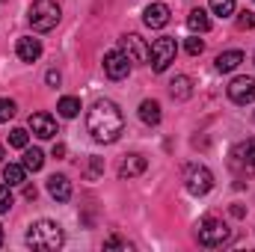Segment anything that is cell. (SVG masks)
Instances as JSON below:
<instances>
[{"label":"cell","instance_id":"6da1fadb","mask_svg":"<svg viewBox=\"0 0 255 252\" xmlns=\"http://www.w3.org/2000/svg\"><path fill=\"white\" fill-rule=\"evenodd\" d=\"M86 127H89V133H92L95 142L107 145V142H116L119 133L125 130V116H122V110L113 101L101 98V101L92 104V110L86 116Z\"/></svg>","mask_w":255,"mask_h":252},{"label":"cell","instance_id":"7a4b0ae2","mask_svg":"<svg viewBox=\"0 0 255 252\" xmlns=\"http://www.w3.org/2000/svg\"><path fill=\"white\" fill-rule=\"evenodd\" d=\"M27 247H33V250H42V252H54L63 247L65 235L63 229L54 223V220H36L30 229H27Z\"/></svg>","mask_w":255,"mask_h":252},{"label":"cell","instance_id":"3957f363","mask_svg":"<svg viewBox=\"0 0 255 252\" xmlns=\"http://www.w3.org/2000/svg\"><path fill=\"white\" fill-rule=\"evenodd\" d=\"M60 3L57 0H33V6H30V12H27V18H30V27L33 30H39V33H48V30H54L57 24H60Z\"/></svg>","mask_w":255,"mask_h":252},{"label":"cell","instance_id":"277c9868","mask_svg":"<svg viewBox=\"0 0 255 252\" xmlns=\"http://www.w3.org/2000/svg\"><path fill=\"white\" fill-rule=\"evenodd\" d=\"M196 238H199L202 247H223V244H229L232 229H229L223 220H217V217H205V220H199V226H196Z\"/></svg>","mask_w":255,"mask_h":252},{"label":"cell","instance_id":"5b68a950","mask_svg":"<svg viewBox=\"0 0 255 252\" xmlns=\"http://www.w3.org/2000/svg\"><path fill=\"white\" fill-rule=\"evenodd\" d=\"M184 187L190 196H205L214 187V172L202 163H187L184 166Z\"/></svg>","mask_w":255,"mask_h":252},{"label":"cell","instance_id":"8992f818","mask_svg":"<svg viewBox=\"0 0 255 252\" xmlns=\"http://www.w3.org/2000/svg\"><path fill=\"white\" fill-rule=\"evenodd\" d=\"M175 54H178V45H175L172 36H160V39H154V42H151V54H148L151 68H154L157 74L166 71L169 65L175 63Z\"/></svg>","mask_w":255,"mask_h":252},{"label":"cell","instance_id":"52a82bcc","mask_svg":"<svg viewBox=\"0 0 255 252\" xmlns=\"http://www.w3.org/2000/svg\"><path fill=\"white\" fill-rule=\"evenodd\" d=\"M229 163H232V169L238 172V175H255V139H244V142H238L235 148H232V154H229Z\"/></svg>","mask_w":255,"mask_h":252},{"label":"cell","instance_id":"ba28073f","mask_svg":"<svg viewBox=\"0 0 255 252\" xmlns=\"http://www.w3.org/2000/svg\"><path fill=\"white\" fill-rule=\"evenodd\" d=\"M104 74H107L110 80H125L128 74H130V60H128V54L122 48L104 54Z\"/></svg>","mask_w":255,"mask_h":252},{"label":"cell","instance_id":"9c48e42d","mask_svg":"<svg viewBox=\"0 0 255 252\" xmlns=\"http://www.w3.org/2000/svg\"><path fill=\"white\" fill-rule=\"evenodd\" d=\"M119 45H122V51L128 54V60L130 63H148V54H151V48L145 45V39H139L136 33H128L119 39Z\"/></svg>","mask_w":255,"mask_h":252},{"label":"cell","instance_id":"30bf717a","mask_svg":"<svg viewBox=\"0 0 255 252\" xmlns=\"http://www.w3.org/2000/svg\"><path fill=\"white\" fill-rule=\"evenodd\" d=\"M229 98L235 104H250V101H255V77H235L229 83Z\"/></svg>","mask_w":255,"mask_h":252},{"label":"cell","instance_id":"8fae6325","mask_svg":"<svg viewBox=\"0 0 255 252\" xmlns=\"http://www.w3.org/2000/svg\"><path fill=\"white\" fill-rule=\"evenodd\" d=\"M169 6L166 3H148L145 6V12H142V21H145V27H151V30H160V27H166L169 24Z\"/></svg>","mask_w":255,"mask_h":252},{"label":"cell","instance_id":"7c38bea8","mask_svg":"<svg viewBox=\"0 0 255 252\" xmlns=\"http://www.w3.org/2000/svg\"><path fill=\"white\" fill-rule=\"evenodd\" d=\"M30 130L39 139H51V136H57V119L48 116V113H33L30 116Z\"/></svg>","mask_w":255,"mask_h":252},{"label":"cell","instance_id":"4fadbf2b","mask_svg":"<svg viewBox=\"0 0 255 252\" xmlns=\"http://www.w3.org/2000/svg\"><path fill=\"white\" fill-rule=\"evenodd\" d=\"M15 54H18V60H24V63H36V60L42 57V42L33 39V36H24V39H18Z\"/></svg>","mask_w":255,"mask_h":252},{"label":"cell","instance_id":"5bb4252c","mask_svg":"<svg viewBox=\"0 0 255 252\" xmlns=\"http://www.w3.org/2000/svg\"><path fill=\"white\" fill-rule=\"evenodd\" d=\"M145 166H148V160L142 157V154H128L125 160H122V166H119V178H136V175H142L145 172Z\"/></svg>","mask_w":255,"mask_h":252},{"label":"cell","instance_id":"9a60e30c","mask_svg":"<svg viewBox=\"0 0 255 252\" xmlns=\"http://www.w3.org/2000/svg\"><path fill=\"white\" fill-rule=\"evenodd\" d=\"M48 193L57 199V202H68L71 199V181L65 175H51L48 178Z\"/></svg>","mask_w":255,"mask_h":252},{"label":"cell","instance_id":"2e32d148","mask_svg":"<svg viewBox=\"0 0 255 252\" xmlns=\"http://www.w3.org/2000/svg\"><path fill=\"white\" fill-rule=\"evenodd\" d=\"M169 95L178 98V101H187L193 95V80L187 74H175V77L169 80Z\"/></svg>","mask_w":255,"mask_h":252},{"label":"cell","instance_id":"e0dca14e","mask_svg":"<svg viewBox=\"0 0 255 252\" xmlns=\"http://www.w3.org/2000/svg\"><path fill=\"white\" fill-rule=\"evenodd\" d=\"M241 63H244V54H241V51H226V54H220V57L214 60V65H217V71H220V74L235 71Z\"/></svg>","mask_w":255,"mask_h":252},{"label":"cell","instance_id":"ac0fdd59","mask_svg":"<svg viewBox=\"0 0 255 252\" xmlns=\"http://www.w3.org/2000/svg\"><path fill=\"white\" fill-rule=\"evenodd\" d=\"M3 178H6L9 187L24 184V178H27V166H24V163H6V166H3Z\"/></svg>","mask_w":255,"mask_h":252},{"label":"cell","instance_id":"d6986e66","mask_svg":"<svg viewBox=\"0 0 255 252\" xmlns=\"http://www.w3.org/2000/svg\"><path fill=\"white\" fill-rule=\"evenodd\" d=\"M187 27H190L193 33H208V30H211L208 12H205V9H193L190 15H187Z\"/></svg>","mask_w":255,"mask_h":252},{"label":"cell","instance_id":"ffe728a7","mask_svg":"<svg viewBox=\"0 0 255 252\" xmlns=\"http://www.w3.org/2000/svg\"><path fill=\"white\" fill-rule=\"evenodd\" d=\"M139 119H142L145 125H157V122H160V104L151 101V98L142 101V104H139Z\"/></svg>","mask_w":255,"mask_h":252},{"label":"cell","instance_id":"44dd1931","mask_svg":"<svg viewBox=\"0 0 255 252\" xmlns=\"http://www.w3.org/2000/svg\"><path fill=\"white\" fill-rule=\"evenodd\" d=\"M21 163H24L30 172H39V169L45 166V154H42L39 148H24V157H21Z\"/></svg>","mask_w":255,"mask_h":252},{"label":"cell","instance_id":"7402d4cb","mask_svg":"<svg viewBox=\"0 0 255 252\" xmlns=\"http://www.w3.org/2000/svg\"><path fill=\"white\" fill-rule=\"evenodd\" d=\"M57 110H60V116H65V119H74V116L80 113V101H77V98H71V95H65V98H60Z\"/></svg>","mask_w":255,"mask_h":252},{"label":"cell","instance_id":"603a6c76","mask_svg":"<svg viewBox=\"0 0 255 252\" xmlns=\"http://www.w3.org/2000/svg\"><path fill=\"white\" fill-rule=\"evenodd\" d=\"M211 12L220 18H232L235 15V0H211Z\"/></svg>","mask_w":255,"mask_h":252},{"label":"cell","instance_id":"cb8c5ba5","mask_svg":"<svg viewBox=\"0 0 255 252\" xmlns=\"http://www.w3.org/2000/svg\"><path fill=\"white\" fill-rule=\"evenodd\" d=\"M27 139H30V133H27L24 127H15V130L9 133V145H12V148H27Z\"/></svg>","mask_w":255,"mask_h":252},{"label":"cell","instance_id":"d4e9b609","mask_svg":"<svg viewBox=\"0 0 255 252\" xmlns=\"http://www.w3.org/2000/svg\"><path fill=\"white\" fill-rule=\"evenodd\" d=\"M15 101H9V98H0V122H9L12 116H15Z\"/></svg>","mask_w":255,"mask_h":252},{"label":"cell","instance_id":"484cf974","mask_svg":"<svg viewBox=\"0 0 255 252\" xmlns=\"http://www.w3.org/2000/svg\"><path fill=\"white\" fill-rule=\"evenodd\" d=\"M12 208V193H9V184H0V214H6Z\"/></svg>","mask_w":255,"mask_h":252},{"label":"cell","instance_id":"4316f807","mask_svg":"<svg viewBox=\"0 0 255 252\" xmlns=\"http://www.w3.org/2000/svg\"><path fill=\"white\" fill-rule=\"evenodd\" d=\"M238 27L241 30H255V12H241L238 15Z\"/></svg>","mask_w":255,"mask_h":252},{"label":"cell","instance_id":"83f0119b","mask_svg":"<svg viewBox=\"0 0 255 252\" xmlns=\"http://www.w3.org/2000/svg\"><path fill=\"white\" fill-rule=\"evenodd\" d=\"M184 48H187V54H190V57H199V54L205 51V42L193 36V39H187V45H184Z\"/></svg>","mask_w":255,"mask_h":252},{"label":"cell","instance_id":"f1b7e54d","mask_svg":"<svg viewBox=\"0 0 255 252\" xmlns=\"http://www.w3.org/2000/svg\"><path fill=\"white\" fill-rule=\"evenodd\" d=\"M104 250H128L125 241H119V238H110L107 244H104Z\"/></svg>","mask_w":255,"mask_h":252},{"label":"cell","instance_id":"f546056e","mask_svg":"<svg viewBox=\"0 0 255 252\" xmlns=\"http://www.w3.org/2000/svg\"><path fill=\"white\" fill-rule=\"evenodd\" d=\"M48 83L51 86H60V71H48Z\"/></svg>","mask_w":255,"mask_h":252},{"label":"cell","instance_id":"4dcf8cb0","mask_svg":"<svg viewBox=\"0 0 255 252\" xmlns=\"http://www.w3.org/2000/svg\"><path fill=\"white\" fill-rule=\"evenodd\" d=\"M54 157H65V145H63V142H57V145H54Z\"/></svg>","mask_w":255,"mask_h":252},{"label":"cell","instance_id":"1f68e13d","mask_svg":"<svg viewBox=\"0 0 255 252\" xmlns=\"http://www.w3.org/2000/svg\"><path fill=\"white\" fill-rule=\"evenodd\" d=\"M24 196L27 199H36V187H24Z\"/></svg>","mask_w":255,"mask_h":252},{"label":"cell","instance_id":"d6a6232c","mask_svg":"<svg viewBox=\"0 0 255 252\" xmlns=\"http://www.w3.org/2000/svg\"><path fill=\"white\" fill-rule=\"evenodd\" d=\"M0 247H3V229H0Z\"/></svg>","mask_w":255,"mask_h":252},{"label":"cell","instance_id":"836d02e7","mask_svg":"<svg viewBox=\"0 0 255 252\" xmlns=\"http://www.w3.org/2000/svg\"><path fill=\"white\" fill-rule=\"evenodd\" d=\"M0 157H3V145H0Z\"/></svg>","mask_w":255,"mask_h":252}]
</instances>
